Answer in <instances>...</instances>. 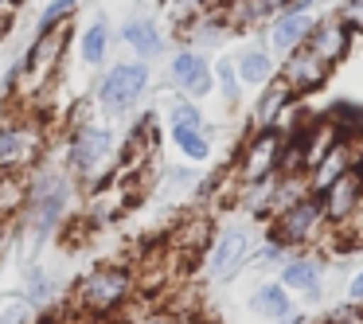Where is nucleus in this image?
<instances>
[{"label":"nucleus","mask_w":363,"mask_h":324,"mask_svg":"<svg viewBox=\"0 0 363 324\" xmlns=\"http://www.w3.org/2000/svg\"><path fill=\"white\" fill-rule=\"evenodd\" d=\"M133 274L125 266H98L90 274L79 277L74 285V313H82L86 320H106V316L121 313L133 293Z\"/></svg>","instance_id":"obj_1"},{"label":"nucleus","mask_w":363,"mask_h":324,"mask_svg":"<svg viewBox=\"0 0 363 324\" xmlns=\"http://www.w3.org/2000/svg\"><path fill=\"white\" fill-rule=\"evenodd\" d=\"M285 149H289V137L281 129H258V133H250V141L242 145V152L235 160L238 188H254V184L277 176L285 164Z\"/></svg>","instance_id":"obj_2"},{"label":"nucleus","mask_w":363,"mask_h":324,"mask_svg":"<svg viewBox=\"0 0 363 324\" xmlns=\"http://www.w3.org/2000/svg\"><path fill=\"white\" fill-rule=\"evenodd\" d=\"M324 230H328V223H324L320 196H305L301 203H293L289 211L274 215V223H269V238L277 246H285V250H305Z\"/></svg>","instance_id":"obj_3"},{"label":"nucleus","mask_w":363,"mask_h":324,"mask_svg":"<svg viewBox=\"0 0 363 324\" xmlns=\"http://www.w3.org/2000/svg\"><path fill=\"white\" fill-rule=\"evenodd\" d=\"M250 258H254L250 230H246L242 223H230V227H223L219 235H215L211 254H207V274H211L215 281H230V277H238V269Z\"/></svg>","instance_id":"obj_4"},{"label":"nucleus","mask_w":363,"mask_h":324,"mask_svg":"<svg viewBox=\"0 0 363 324\" xmlns=\"http://www.w3.org/2000/svg\"><path fill=\"white\" fill-rule=\"evenodd\" d=\"M320 207H324V223L332 230H344L355 223V215L363 211V164H355L352 172H344L328 191L320 196Z\"/></svg>","instance_id":"obj_5"},{"label":"nucleus","mask_w":363,"mask_h":324,"mask_svg":"<svg viewBox=\"0 0 363 324\" xmlns=\"http://www.w3.org/2000/svg\"><path fill=\"white\" fill-rule=\"evenodd\" d=\"M145 90H149V67L141 59L137 63H118V67H110V74L98 86V102L113 113H125Z\"/></svg>","instance_id":"obj_6"},{"label":"nucleus","mask_w":363,"mask_h":324,"mask_svg":"<svg viewBox=\"0 0 363 324\" xmlns=\"http://www.w3.org/2000/svg\"><path fill=\"white\" fill-rule=\"evenodd\" d=\"M28 207H32V230L35 235L40 238L51 235L67 215V180L63 176H35Z\"/></svg>","instance_id":"obj_7"},{"label":"nucleus","mask_w":363,"mask_h":324,"mask_svg":"<svg viewBox=\"0 0 363 324\" xmlns=\"http://www.w3.org/2000/svg\"><path fill=\"white\" fill-rule=\"evenodd\" d=\"M277 79H281L285 86L293 90V98H297V94H313V90H320L324 82L332 79V67L324 63V59H316L313 51L301 43L297 51H289V55L281 59V71H277Z\"/></svg>","instance_id":"obj_8"},{"label":"nucleus","mask_w":363,"mask_h":324,"mask_svg":"<svg viewBox=\"0 0 363 324\" xmlns=\"http://www.w3.org/2000/svg\"><path fill=\"white\" fill-rule=\"evenodd\" d=\"M110 149H113L110 129L82 125V129H74L71 145H67V164H71V172H79V176H94L98 164L110 157Z\"/></svg>","instance_id":"obj_9"},{"label":"nucleus","mask_w":363,"mask_h":324,"mask_svg":"<svg viewBox=\"0 0 363 324\" xmlns=\"http://www.w3.org/2000/svg\"><path fill=\"white\" fill-rule=\"evenodd\" d=\"M352 40L355 35L347 32L336 16H320V20H313V32H308L305 48L313 51L316 59H324L328 67H336V63H344V59L352 55Z\"/></svg>","instance_id":"obj_10"},{"label":"nucleus","mask_w":363,"mask_h":324,"mask_svg":"<svg viewBox=\"0 0 363 324\" xmlns=\"http://www.w3.org/2000/svg\"><path fill=\"white\" fill-rule=\"evenodd\" d=\"M355 164H359V141H352V137H340V141L332 145L328 157H324L320 164L308 172V191H313V196H324V191H328L344 172H352Z\"/></svg>","instance_id":"obj_11"},{"label":"nucleus","mask_w":363,"mask_h":324,"mask_svg":"<svg viewBox=\"0 0 363 324\" xmlns=\"http://www.w3.org/2000/svg\"><path fill=\"white\" fill-rule=\"evenodd\" d=\"M172 82L188 94V102L207 98L215 90V74H211V67H207V59L191 48H184L172 55Z\"/></svg>","instance_id":"obj_12"},{"label":"nucleus","mask_w":363,"mask_h":324,"mask_svg":"<svg viewBox=\"0 0 363 324\" xmlns=\"http://www.w3.org/2000/svg\"><path fill=\"white\" fill-rule=\"evenodd\" d=\"M277 285L285 293H301V297H320V262L313 254H289L281 262Z\"/></svg>","instance_id":"obj_13"},{"label":"nucleus","mask_w":363,"mask_h":324,"mask_svg":"<svg viewBox=\"0 0 363 324\" xmlns=\"http://www.w3.org/2000/svg\"><path fill=\"white\" fill-rule=\"evenodd\" d=\"M308 32H313V16L308 12H281V16L269 20V51L289 55V51H297L308 40Z\"/></svg>","instance_id":"obj_14"},{"label":"nucleus","mask_w":363,"mask_h":324,"mask_svg":"<svg viewBox=\"0 0 363 324\" xmlns=\"http://www.w3.org/2000/svg\"><path fill=\"white\" fill-rule=\"evenodd\" d=\"M289 106H293V90L285 86L281 79H274L266 90H262L258 106H254V133H258V129H277V121L285 118Z\"/></svg>","instance_id":"obj_15"},{"label":"nucleus","mask_w":363,"mask_h":324,"mask_svg":"<svg viewBox=\"0 0 363 324\" xmlns=\"http://www.w3.org/2000/svg\"><path fill=\"white\" fill-rule=\"evenodd\" d=\"M250 313L262 316V320L285 324L293 316V297L277 281H266V285H258V289L250 293Z\"/></svg>","instance_id":"obj_16"},{"label":"nucleus","mask_w":363,"mask_h":324,"mask_svg":"<svg viewBox=\"0 0 363 324\" xmlns=\"http://www.w3.org/2000/svg\"><path fill=\"white\" fill-rule=\"evenodd\" d=\"M238 71V82L246 86H262V82H274V55L266 48H246L235 63Z\"/></svg>","instance_id":"obj_17"},{"label":"nucleus","mask_w":363,"mask_h":324,"mask_svg":"<svg viewBox=\"0 0 363 324\" xmlns=\"http://www.w3.org/2000/svg\"><path fill=\"white\" fill-rule=\"evenodd\" d=\"M32 199V180L20 172H0V219H12L16 211H24Z\"/></svg>","instance_id":"obj_18"},{"label":"nucleus","mask_w":363,"mask_h":324,"mask_svg":"<svg viewBox=\"0 0 363 324\" xmlns=\"http://www.w3.org/2000/svg\"><path fill=\"white\" fill-rule=\"evenodd\" d=\"M121 40H125L129 48L137 51V55H141V63H145V59H152V55H157V51H160V43H164V40H160V28L152 24V20H145V16L129 20V24L121 28Z\"/></svg>","instance_id":"obj_19"},{"label":"nucleus","mask_w":363,"mask_h":324,"mask_svg":"<svg viewBox=\"0 0 363 324\" xmlns=\"http://www.w3.org/2000/svg\"><path fill=\"white\" fill-rule=\"evenodd\" d=\"M106 48H110V28H106V20L98 16L94 24L86 28V35H82V63L98 67L106 59Z\"/></svg>","instance_id":"obj_20"},{"label":"nucleus","mask_w":363,"mask_h":324,"mask_svg":"<svg viewBox=\"0 0 363 324\" xmlns=\"http://www.w3.org/2000/svg\"><path fill=\"white\" fill-rule=\"evenodd\" d=\"M172 141H176V149L188 160H196V164L211 157V137H207V129H172Z\"/></svg>","instance_id":"obj_21"},{"label":"nucleus","mask_w":363,"mask_h":324,"mask_svg":"<svg viewBox=\"0 0 363 324\" xmlns=\"http://www.w3.org/2000/svg\"><path fill=\"white\" fill-rule=\"evenodd\" d=\"M211 74H215V82L223 86V98H227L230 106L238 102V94H242V86H238V71H235V63L230 59H219V63L211 67Z\"/></svg>","instance_id":"obj_22"},{"label":"nucleus","mask_w":363,"mask_h":324,"mask_svg":"<svg viewBox=\"0 0 363 324\" xmlns=\"http://www.w3.org/2000/svg\"><path fill=\"white\" fill-rule=\"evenodd\" d=\"M168 118H172V129H203V113H199V106H196V102H188V98L172 102Z\"/></svg>","instance_id":"obj_23"},{"label":"nucleus","mask_w":363,"mask_h":324,"mask_svg":"<svg viewBox=\"0 0 363 324\" xmlns=\"http://www.w3.org/2000/svg\"><path fill=\"white\" fill-rule=\"evenodd\" d=\"M28 305L40 313V308H48V301H51V281H48V274L43 269H28Z\"/></svg>","instance_id":"obj_24"},{"label":"nucleus","mask_w":363,"mask_h":324,"mask_svg":"<svg viewBox=\"0 0 363 324\" xmlns=\"http://www.w3.org/2000/svg\"><path fill=\"white\" fill-rule=\"evenodd\" d=\"M79 4L82 0H51L48 9H43V16H40V32H51V28H59L63 20H71Z\"/></svg>","instance_id":"obj_25"},{"label":"nucleus","mask_w":363,"mask_h":324,"mask_svg":"<svg viewBox=\"0 0 363 324\" xmlns=\"http://www.w3.org/2000/svg\"><path fill=\"white\" fill-rule=\"evenodd\" d=\"M24 152V129L16 125H0V168L12 164V160Z\"/></svg>","instance_id":"obj_26"},{"label":"nucleus","mask_w":363,"mask_h":324,"mask_svg":"<svg viewBox=\"0 0 363 324\" xmlns=\"http://www.w3.org/2000/svg\"><path fill=\"white\" fill-rule=\"evenodd\" d=\"M352 35H363V0H340V9L332 12Z\"/></svg>","instance_id":"obj_27"},{"label":"nucleus","mask_w":363,"mask_h":324,"mask_svg":"<svg viewBox=\"0 0 363 324\" xmlns=\"http://www.w3.org/2000/svg\"><path fill=\"white\" fill-rule=\"evenodd\" d=\"M0 324H32V305L24 297H12L0 305Z\"/></svg>","instance_id":"obj_28"},{"label":"nucleus","mask_w":363,"mask_h":324,"mask_svg":"<svg viewBox=\"0 0 363 324\" xmlns=\"http://www.w3.org/2000/svg\"><path fill=\"white\" fill-rule=\"evenodd\" d=\"M347 301H352V305H363V269L352 274V281H347Z\"/></svg>","instance_id":"obj_29"},{"label":"nucleus","mask_w":363,"mask_h":324,"mask_svg":"<svg viewBox=\"0 0 363 324\" xmlns=\"http://www.w3.org/2000/svg\"><path fill=\"white\" fill-rule=\"evenodd\" d=\"M141 324H180V316L176 313H152L149 320H141Z\"/></svg>","instance_id":"obj_30"},{"label":"nucleus","mask_w":363,"mask_h":324,"mask_svg":"<svg viewBox=\"0 0 363 324\" xmlns=\"http://www.w3.org/2000/svg\"><path fill=\"white\" fill-rule=\"evenodd\" d=\"M16 4H20V0H0V20H9L12 12H16Z\"/></svg>","instance_id":"obj_31"},{"label":"nucleus","mask_w":363,"mask_h":324,"mask_svg":"<svg viewBox=\"0 0 363 324\" xmlns=\"http://www.w3.org/2000/svg\"><path fill=\"white\" fill-rule=\"evenodd\" d=\"M227 4H230V0H203V9H207V12H223Z\"/></svg>","instance_id":"obj_32"},{"label":"nucleus","mask_w":363,"mask_h":324,"mask_svg":"<svg viewBox=\"0 0 363 324\" xmlns=\"http://www.w3.org/2000/svg\"><path fill=\"white\" fill-rule=\"evenodd\" d=\"M4 32H9V24H4V20H0V35H4Z\"/></svg>","instance_id":"obj_33"},{"label":"nucleus","mask_w":363,"mask_h":324,"mask_svg":"<svg viewBox=\"0 0 363 324\" xmlns=\"http://www.w3.org/2000/svg\"><path fill=\"white\" fill-rule=\"evenodd\" d=\"M113 324H133V320H113Z\"/></svg>","instance_id":"obj_34"}]
</instances>
